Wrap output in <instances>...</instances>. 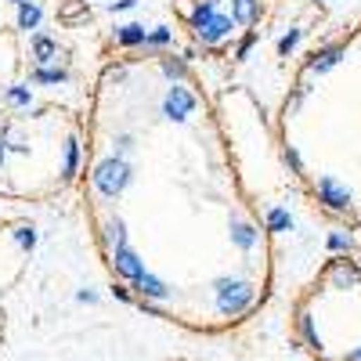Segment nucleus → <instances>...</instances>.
Instances as JSON below:
<instances>
[{
    "mask_svg": "<svg viewBox=\"0 0 361 361\" xmlns=\"http://www.w3.org/2000/svg\"><path fill=\"white\" fill-rule=\"evenodd\" d=\"M300 333L318 361H361V271L333 264L300 307Z\"/></svg>",
    "mask_w": 361,
    "mask_h": 361,
    "instance_id": "1",
    "label": "nucleus"
}]
</instances>
